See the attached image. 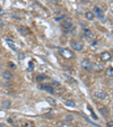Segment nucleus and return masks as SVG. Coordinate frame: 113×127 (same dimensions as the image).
Here are the masks:
<instances>
[{
	"label": "nucleus",
	"instance_id": "a211bd4d",
	"mask_svg": "<svg viewBox=\"0 0 113 127\" xmlns=\"http://www.w3.org/2000/svg\"><path fill=\"white\" fill-rule=\"evenodd\" d=\"M45 99H46V101L49 102L51 106H56V99H53V98H51V97H48V98H45Z\"/></svg>",
	"mask_w": 113,
	"mask_h": 127
},
{
	"label": "nucleus",
	"instance_id": "a878e982",
	"mask_svg": "<svg viewBox=\"0 0 113 127\" xmlns=\"http://www.w3.org/2000/svg\"><path fill=\"white\" fill-rule=\"evenodd\" d=\"M106 125H108V127H113V122L112 120H110V122H108Z\"/></svg>",
	"mask_w": 113,
	"mask_h": 127
},
{
	"label": "nucleus",
	"instance_id": "2f4dec72",
	"mask_svg": "<svg viewBox=\"0 0 113 127\" xmlns=\"http://www.w3.org/2000/svg\"><path fill=\"white\" fill-rule=\"evenodd\" d=\"M1 69H2V65H1V64H0V70H1Z\"/></svg>",
	"mask_w": 113,
	"mask_h": 127
},
{
	"label": "nucleus",
	"instance_id": "f257e3e1",
	"mask_svg": "<svg viewBox=\"0 0 113 127\" xmlns=\"http://www.w3.org/2000/svg\"><path fill=\"white\" fill-rule=\"evenodd\" d=\"M94 97L96 99H98V100H106L108 99V95L104 91H102V90H97V91L94 92Z\"/></svg>",
	"mask_w": 113,
	"mask_h": 127
},
{
	"label": "nucleus",
	"instance_id": "c85d7f7f",
	"mask_svg": "<svg viewBox=\"0 0 113 127\" xmlns=\"http://www.w3.org/2000/svg\"><path fill=\"white\" fill-rule=\"evenodd\" d=\"M4 14H5L4 9H2V8H0V15H4Z\"/></svg>",
	"mask_w": 113,
	"mask_h": 127
},
{
	"label": "nucleus",
	"instance_id": "b1692460",
	"mask_svg": "<svg viewBox=\"0 0 113 127\" xmlns=\"http://www.w3.org/2000/svg\"><path fill=\"white\" fill-rule=\"evenodd\" d=\"M18 59H19V60H24V59H25L24 53H19V54H18Z\"/></svg>",
	"mask_w": 113,
	"mask_h": 127
},
{
	"label": "nucleus",
	"instance_id": "412c9836",
	"mask_svg": "<svg viewBox=\"0 0 113 127\" xmlns=\"http://www.w3.org/2000/svg\"><path fill=\"white\" fill-rule=\"evenodd\" d=\"M45 79H46V76L43 75V74H40V75L36 76V81H44Z\"/></svg>",
	"mask_w": 113,
	"mask_h": 127
},
{
	"label": "nucleus",
	"instance_id": "2eb2a0df",
	"mask_svg": "<svg viewBox=\"0 0 113 127\" xmlns=\"http://www.w3.org/2000/svg\"><path fill=\"white\" fill-rule=\"evenodd\" d=\"M6 41H7V43H8V45H9V47H10L11 50H13V51H16V46H15V44H14L13 40H10V38H7Z\"/></svg>",
	"mask_w": 113,
	"mask_h": 127
},
{
	"label": "nucleus",
	"instance_id": "7ed1b4c3",
	"mask_svg": "<svg viewBox=\"0 0 113 127\" xmlns=\"http://www.w3.org/2000/svg\"><path fill=\"white\" fill-rule=\"evenodd\" d=\"M60 54L65 59H71L72 56H74V53L70 50H68V48H60Z\"/></svg>",
	"mask_w": 113,
	"mask_h": 127
},
{
	"label": "nucleus",
	"instance_id": "bb28decb",
	"mask_svg": "<svg viewBox=\"0 0 113 127\" xmlns=\"http://www.w3.org/2000/svg\"><path fill=\"white\" fill-rule=\"evenodd\" d=\"M4 26H5V21L0 18V27H4Z\"/></svg>",
	"mask_w": 113,
	"mask_h": 127
},
{
	"label": "nucleus",
	"instance_id": "ddd939ff",
	"mask_svg": "<svg viewBox=\"0 0 113 127\" xmlns=\"http://www.w3.org/2000/svg\"><path fill=\"white\" fill-rule=\"evenodd\" d=\"M65 105L68 107H71V108H74V107L76 106V103H75V101L74 100H71V99H66L65 100Z\"/></svg>",
	"mask_w": 113,
	"mask_h": 127
},
{
	"label": "nucleus",
	"instance_id": "c756f323",
	"mask_svg": "<svg viewBox=\"0 0 113 127\" xmlns=\"http://www.w3.org/2000/svg\"><path fill=\"white\" fill-rule=\"evenodd\" d=\"M33 69V62H30V70Z\"/></svg>",
	"mask_w": 113,
	"mask_h": 127
},
{
	"label": "nucleus",
	"instance_id": "dca6fc26",
	"mask_svg": "<svg viewBox=\"0 0 113 127\" xmlns=\"http://www.w3.org/2000/svg\"><path fill=\"white\" fill-rule=\"evenodd\" d=\"M10 105H11V102L9 100H4V101L1 102V106H2V108H5V109H8L10 107Z\"/></svg>",
	"mask_w": 113,
	"mask_h": 127
},
{
	"label": "nucleus",
	"instance_id": "6ab92c4d",
	"mask_svg": "<svg viewBox=\"0 0 113 127\" xmlns=\"http://www.w3.org/2000/svg\"><path fill=\"white\" fill-rule=\"evenodd\" d=\"M105 74H106V76H110V78H111V76L113 75V69L111 67V66H110V67H109L108 70H106V72H105Z\"/></svg>",
	"mask_w": 113,
	"mask_h": 127
},
{
	"label": "nucleus",
	"instance_id": "4be33fe9",
	"mask_svg": "<svg viewBox=\"0 0 113 127\" xmlns=\"http://www.w3.org/2000/svg\"><path fill=\"white\" fill-rule=\"evenodd\" d=\"M65 119L67 120V122H74V117L71 115H67V116L65 117Z\"/></svg>",
	"mask_w": 113,
	"mask_h": 127
},
{
	"label": "nucleus",
	"instance_id": "7c9ffc66",
	"mask_svg": "<svg viewBox=\"0 0 113 127\" xmlns=\"http://www.w3.org/2000/svg\"><path fill=\"white\" fill-rule=\"evenodd\" d=\"M0 127H5V125L4 124H0Z\"/></svg>",
	"mask_w": 113,
	"mask_h": 127
},
{
	"label": "nucleus",
	"instance_id": "f8f14e48",
	"mask_svg": "<svg viewBox=\"0 0 113 127\" xmlns=\"http://www.w3.org/2000/svg\"><path fill=\"white\" fill-rule=\"evenodd\" d=\"M100 111H101V114H102L103 116H109L110 115V110H109L108 107H102L100 109Z\"/></svg>",
	"mask_w": 113,
	"mask_h": 127
},
{
	"label": "nucleus",
	"instance_id": "9d476101",
	"mask_svg": "<svg viewBox=\"0 0 113 127\" xmlns=\"http://www.w3.org/2000/svg\"><path fill=\"white\" fill-rule=\"evenodd\" d=\"M103 70V66L98 63H93V67H92V71H95V72H100Z\"/></svg>",
	"mask_w": 113,
	"mask_h": 127
},
{
	"label": "nucleus",
	"instance_id": "20e7f679",
	"mask_svg": "<svg viewBox=\"0 0 113 127\" xmlns=\"http://www.w3.org/2000/svg\"><path fill=\"white\" fill-rule=\"evenodd\" d=\"M39 88L41 90H44V91L50 92V93H54L56 92V89L52 86H49V84H41V86H39Z\"/></svg>",
	"mask_w": 113,
	"mask_h": 127
},
{
	"label": "nucleus",
	"instance_id": "0eeeda50",
	"mask_svg": "<svg viewBox=\"0 0 113 127\" xmlns=\"http://www.w3.org/2000/svg\"><path fill=\"white\" fill-rule=\"evenodd\" d=\"M112 59V54L110 52H103L101 54V60L102 61H110Z\"/></svg>",
	"mask_w": 113,
	"mask_h": 127
},
{
	"label": "nucleus",
	"instance_id": "f3484780",
	"mask_svg": "<svg viewBox=\"0 0 113 127\" xmlns=\"http://www.w3.org/2000/svg\"><path fill=\"white\" fill-rule=\"evenodd\" d=\"M84 35H85V37H87V38H93V33L89 29H87V28L84 31Z\"/></svg>",
	"mask_w": 113,
	"mask_h": 127
},
{
	"label": "nucleus",
	"instance_id": "f03ea898",
	"mask_svg": "<svg viewBox=\"0 0 113 127\" xmlns=\"http://www.w3.org/2000/svg\"><path fill=\"white\" fill-rule=\"evenodd\" d=\"M83 69H85L86 71H92L93 67V62H91L89 60H83L82 63H80Z\"/></svg>",
	"mask_w": 113,
	"mask_h": 127
},
{
	"label": "nucleus",
	"instance_id": "cd10ccee",
	"mask_svg": "<svg viewBox=\"0 0 113 127\" xmlns=\"http://www.w3.org/2000/svg\"><path fill=\"white\" fill-rule=\"evenodd\" d=\"M52 84H53V86H58V87L60 86V83H59V82H56V81H53V82H52Z\"/></svg>",
	"mask_w": 113,
	"mask_h": 127
},
{
	"label": "nucleus",
	"instance_id": "6e6552de",
	"mask_svg": "<svg viewBox=\"0 0 113 127\" xmlns=\"http://www.w3.org/2000/svg\"><path fill=\"white\" fill-rule=\"evenodd\" d=\"M74 26H72V23L69 20H65L62 23V28L63 29H66V31H70V29H74L72 28Z\"/></svg>",
	"mask_w": 113,
	"mask_h": 127
},
{
	"label": "nucleus",
	"instance_id": "393cba45",
	"mask_svg": "<svg viewBox=\"0 0 113 127\" xmlns=\"http://www.w3.org/2000/svg\"><path fill=\"white\" fill-rule=\"evenodd\" d=\"M63 18H66V15H63V16H59V17H56V21H59V20H61V19H63Z\"/></svg>",
	"mask_w": 113,
	"mask_h": 127
},
{
	"label": "nucleus",
	"instance_id": "1a4fd4ad",
	"mask_svg": "<svg viewBox=\"0 0 113 127\" xmlns=\"http://www.w3.org/2000/svg\"><path fill=\"white\" fill-rule=\"evenodd\" d=\"M2 78L5 80H7V81H9V80H11L14 78V75H13V73L10 71H4L2 72Z\"/></svg>",
	"mask_w": 113,
	"mask_h": 127
},
{
	"label": "nucleus",
	"instance_id": "9b49d317",
	"mask_svg": "<svg viewBox=\"0 0 113 127\" xmlns=\"http://www.w3.org/2000/svg\"><path fill=\"white\" fill-rule=\"evenodd\" d=\"M18 31H19V33H22L23 35H27V34L30 33L28 28L25 27V26H21V27H18Z\"/></svg>",
	"mask_w": 113,
	"mask_h": 127
},
{
	"label": "nucleus",
	"instance_id": "4468645a",
	"mask_svg": "<svg viewBox=\"0 0 113 127\" xmlns=\"http://www.w3.org/2000/svg\"><path fill=\"white\" fill-rule=\"evenodd\" d=\"M85 17L87 18L88 20H93V19L95 18V15L93 14V11H87V12L85 14Z\"/></svg>",
	"mask_w": 113,
	"mask_h": 127
},
{
	"label": "nucleus",
	"instance_id": "5701e85b",
	"mask_svg": "<svg viewBox=\"0 0 113 127\" xmlns=\"http://www.w3.org/2000/svg\"><path fill=\"white\" fill-rule=\"evenodd\" d=\"M87 108H88V110H89V111L92 112V115H93V118H94V119H97V117H96V115H95V114H94V111H93L92 107H91V106H88Z\"/></svg>",
	"mask_w": 113,
	"mask_h": 127
},
{
	"label": "nucleus",
	"instance_id": "aec40b11",
	"mask_svg": "<svg viewBox=\"0 0 113 127\" xmlns=\"http://www.w3.org/2000/svg\"><path fill=\"white\" fill-rule=\"evenodd\" d=\"M56 125H58V127H70L69 124H67V123H63V122H58V123H56Z\"/></svg>",
	"mask_w": 113,
	"mask_h": 127
},
{
	"label": "nucleus",
	"instance_id": "39448f33",
	"mask_svg": "<svg viewBox=\"0 0 113 127\" xmlns=\"http://www.w3.org/2000/svg\"><path fill=\"white\" fill-rule=\"evenodd\" d=\"M93 14H96L98 19H104V14H103V10L100 8V7H95L94 8V11H93Z\"/></svg>",
	"mask_w": 113,
	"mask_h": 127
},
{
	"label": "nucleus",
	"instance_id": "423d86ee",
	"mask_svg": "<svg viewBox=\"0 0 113 127\" xmlns=\"http://www.w3.org/2000/svg\"><path fill=\"white\" fill-rule=\"evenodd\" d=\"M71 47L75 50V51L79 52V51H82V50H83V47H84V46H83V44H82V43H79V42L72 41L71 42Z\"/></svg>",
	"mask_w": 113,
	"mask_h": 127
}]
</instances>
